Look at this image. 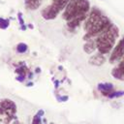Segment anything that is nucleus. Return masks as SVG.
I'll return each instance as SVG.
<instances>
[{"label":"nucleus","instance_id":"1","mask_svg":"<svg viewBox=\"0 0 124 124\" xmlns=\"http://www.w3.org/2000/svg\"><path fill=\"white\" fill-rule=\"evenodd\" d=\"M112 22L109 20V18L105 16L99 8H91L86 19L84 20L83 29L85 31V35L83 36V40L87 41L90 39H95Z\"/></svg>","mask_w":124,"mask_h":124},{"label":"nucleus","instance_id":"2","mask_svg":"<svg viewBox=\"0 0 124 124\" xmlns=\"http://www.w3.org/2000/svg\"><path fill=\"white\" fill-rule=\"evenodd\" d=\"M119 37V29L116 25L111 23L105 31L95 38L96 47L98 52L102 54H108L113 49L116 40Z\"/></svg>","mask_w":124,"mask_h":124},{"label":"nucleus","instance_id":"3","mask_svg":"<svg viewBox=\"0 0 124 124\" xmlns=\"http://www.w3.org/2000/svg\"><path fill=\"white\" fill-rule=\"evenodd\" d=\"M90 10L89 0H71L64 9L62 17L66 21L78 17H87Z\"/></svg>","mask_w":124,"mask_h":124},{"label":"nucleus","instance_id":"4","mask_svg":"<svg viewBox=\"0 0 124 124\" xmlns=\"http://www.w3.org/2000/svg\"><path fill=\"white\" fill-rule=\"evenodd\" d=\"M71 0H52L51 4L43 9L41 15L46 20H52L56 18L61 11H64Z\"/></svg>","mask_w":124,"mask_h":124},{"label":"nucleus","instance_id":"5","mask_svg":"<svg viewBox=\"0 0 124 124\" xmlns=\"http://www.w3.org/2000/svg\"><path fill=\"white\" fill-rule=\"evenodd\" d=\"M16 105L11 99L5 98L0 100V117L3 118V122L8 124L16 115Z\"/></svg>","mask_w":124,"mask_h":124},{"label":"nucleus","instance_id":"6","mask_svg":"<svg viewBox=\"0 0 124 124\" xmlns=\"http://www.w3.org/2000/svg\"><path fill=\"white\" fill-rule=\"evenodd\" d=\"M123 55H124V36L116 43V45L114 46L113 49L109 53L108 61L111 64L116 63L122 58Z\"/></svg>","mask_w":124,"mask_h":124},{"label":"nucleus","instance_id":"7","mask_svg":"<svg viewBox=\"0 0 124 124\" xmlns=\"http://www.w3.org/2000/svg\"><path fill=\"white\" fill-rule=\"evenodd\" d=\"M111 76L117 80H124V55L112 69Z\"/></svg>","mask_w":124,"mask_h":124},{"label":"nucleus","instance_id":"8","mask_svg":"<svg viewBox=\"0 0 124 124\" xmlns=\"http://www.w3.org/2000/svg\"><path fill=\"white\" fill-rule=\"evenodd\" d=\"M97 88L101 92V94L103 96H106V97H108L111 92L114 91L113 84L110 83V82H102V83H99L98 86H97Z\"/></svg>","mask_w":124,"mask_h":124},{"label":"nucleus","instance_id":"9","mask_svg":"<svg viewBox=\"0 0 124 124\" xmlns=\"http://www.w3.org/2000/svg\"><path fill=\"white\" fill-rule=\"evenodd\" d=\"M105 62H106V57H105L104 54H102V53H100V52H98V53H96V54H93V55L88 59V63H89L90 65H92V66H97V67L102 66Z\"/></svg>","mask_w":124,"mask_h":124},{"label":"nucleus","instance_id":"10","mask_svg":"<svg viewBox=\"0 0 124 124\" xmlns=\"http://www.w3.org/2000/svg\"><path fill=\"white\" fill-rule=\"evenodd\" d=\"M96 49H97V47H96L95 39H90V40L85 41V43L83 45V50H84V52H86L87 54H91Z\"/></svg>","mask_w":124,"mask_h":124},{"label":"nucleus","instance_id":"11","mask_svg":"<svg viewBox=\"0 0 124 124\" xmlns=\"http://www.w3.org/2000/svg\"><path fill=\"white\" fill-rule=\"evenodd\" d=\"M42 1L43 0H24V5H25L26 9L35 11L41 6Z\"/></svg>","mask_w":124,"mask_h":124},{"label":"nucleus","instance_id":"12","mask_svg":"<svg viewBox=\"0 0 124 124\" xmlns=\"http://www.w3.org/2000/svg\"><path fill=\"white\" fill-rule=\"evenodd\" d=\"M16 49L17 53H25L28 50V46L25 43H19L16 45Z\"/></svg>","mask_w":124,"mask_h":124},{"label":"nucleus","instance_id":"13","mask_svg":"<svg viewBox=\"0 0 124 124\" xmlns=\"http://www.w3.org/2000/svg\"><path fill=\"white\" fill-rule=\"evenodd\" d=\"M9 25H10V20L8 18L0 16V29L5 30V29H7L9 27Z\"/></svg>","mask_w":124,"mask_h":124},{"label":"nucleus","instance_id":"14","mask_svg":"<svg viewBox=\"0 0 124 124\" xmlns=\"http://www.w3.org/2000/svg\"><path fill=\"white\" fill-rule=\"evenodd\" d=\"M122 95H124V91H113V92H111L108 96V98H115V97H120V96H122Z\"/></svg>","mask_w":124,"mask_h":124},{"label":"nucleus","instance_id":"15","mask_svg":"<svg viewBox=\"0 0 124 124\" xmlns=\"http://www.w3.org/2000/svg\"><path fill=\"white\" fill-rule=\"evenodd\" d=\"M31 124H42V118H41V116L39 114H36L33 117Z\"/></svg>","mask_w":124,"mask_h":124},{"label":"nucleus","instance_id":"16","mask_svg":"<svg viewBox=\"0 0 124 124\" xmlns=\"http://www.w3.org/2000/svg\"><path fill=\"white\" fill-rule=\"evenodd\" d=\"M17 18H18V21H19V24H20V26H22V25H24V21H23V17H22V14L19 12L18 14H17Z\"/></svg>","mask_w":124,"mask_h":124},{"label":"nucleus","instance_id":"17","mask_svg":"<svg viewBox=\"0 0 124 124\" xmlns=\"http://www.w3.org/2000/svg\"><path fill=\"white\" fill-rule=\"evenodd\" d=\"M12 124H23V123H21V122H20V121H18V120H15Z\"/></svg>","mask_w":124,"mask_h":124},{"label":"nucleus","instance_id":"18","mask_svg":"<svg viewBox=\"0 0 124 124\" xmlns=\"http://www.w3.org/2000/svg\"><path fill=\"white\" fill-rule=\"evenodd\" d=\"M27 26H28V27H29L30 29H32V28H33V25H32L31 23H29V24H27Z\"/></svg>","mask_w":124,"mask_h":124},{"label":"nucleus","instance_id":"19","mask_svg":"<svg viewBox=\"0 0 124 124\" xmlns=\"http://www.w3.org/2000/svg\"><path fill=\"white\" fill-rule=\"evenodd\" d=\"M49 124H56V123H54V122H50Z\"/></svg>","mask_w":124,"mask_h":124}]
</instances>
